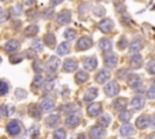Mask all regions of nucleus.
Wrapping results in <instances>:
<instances>
[{
	"label": "nucleus",
	"mask_w": 155,
	"mask_h": 139,
	"mask_svg": "<svg viewBox=\"0 0 155 139\" xmlns=\"http://www.w3.org/2000/svg\"><path fill=\"white\" fill-rule=\"evenodd\" d=\"M59 66V59L56 56H52L48 58V60L46 62V69L47 73H54Z\"/></svg>",
	"instance_id": "8"
},
{
	"label": "nucleus",
	"mask_w": 155,
	"mask_h": 139,
	"mask_svg": "<svg viewBox=\"0 0 155 139\" xmlns=\"http://www.w3.org/2000/svg\"><path fill=\"white\" fill-rule=\"evenodd\" d=\"M6 129H7V132H8L10 135H17V134L21 133L22 127H21V123H19L17 120H13V121H10V122L7 123Z\"/></svg>",
	"instance_id": "6"
},
{
	"label": "nucleus",
	"mask_w": 155,
	"mask_h": 139,
	"mask_svg": "<svg viewBox=\"0 0 155 139\" xmlns=\"http://www.w3.org/2000/svg\"><path fill=\"white\" fill-rule=\"evenodd\" d=\"M80 120H81L80 114H78V112H71V114H69V115L67 116L64 123H65V126H68V127H70V128H74V127H76V126L80 123Z\"/></svg>",
	"instance_id": "3"
},
{
	"label": "nucleus",
	"mask_w": 155,
	"mask_h": 139,
	"mask_svg": "<svg viewBox=\"0 0 155 139\" xmlns=\"http://www.w3.org/2000/svg\"><path fill=\"white\" fill-rule=\"evenodd\" d=\"M31 47H33L36 52H41V51H42V48H44L42 42H41V40H39V39L33 40V42H31Z\"/></svg>",
	"instance_id": "32"
},
{
	"label": "nucleus",
	"mask_w": 155,
	"mask_h": 139,
	"mask_svg": "<svg viewBox=\"0 0 155 139\" xmlns=\"http://www.w3.org/2000/svg\"><path fill=\"white\" fill-rule=\"evenodd\" d=\"M104 129H103V127L102 126H93L91 129H90V137L92 138V139H98V138H102L103 135H104Z\"/></svg>",
	"instance_id": "17"
},
{
	"label": "nucleus",
	"mask_w": 155,
	"mask_h": 139,
	"mask_svg": "<svg viewBox=\"0 0 155 139\" xmlns=\"http://www.w3.org/2000/svg\"><path fill=\"white\" fill-rule=\"evenodd\" d=\"M65 131L63 129V128H58V129H56L54 132H53V137L56 138V139H64L65 138Z\"/></svg>",
	"instance_id": "35"
},
{
	"label": "nucleus",
	"mask_w": 155,
	"mask_h": 139,
	"mask_svg": "<svg viewBox=\"0 0 155 139\" xmlns=\"http://www.w3.org/2000/svg\"><path fill=\"white\" fill-rule=\"evenodd\" d=\"M53 86H54V82L53 81H47L45 83V86H44V91L45 92H48V91H51L53 88Z\"/></svg>",
	"instance_id": "42"
},
{
	"label": "nucleus",
	"mask_w": 155,
	"mask_h": 139,
	"mask_svg": "<svg viewBox=\"0 0 155 139\" xmlns=\"http://www.w3.org/2000/svg\"><path fill=\"white\" fill-rule=\"evenodd\" d=\"M23 2H24V5H27V6H31V5L35 2V0H23Z\"/></svg>",
	"instance_id": "50"
},
{
	"label": "nucleus",
	"mask_w": 155,
	"mask_h": 139,
	"mask_svg": "<svg viewBox=\"0 0 155 139\" xmlns=\"http://www.w3.org/2000/svg\"><path fill=\"white\" fill-rule=\"evenodd\" d=\"M1 114H2L4 116H7V115H8V112H7V106H6V105H2V106H1Z\"/></svg>",
	"instance_id": "48"
},
{
	"label": "nucleus",
	"mask_w": 155,
	"mask_h": 139,
	"mask_svg": "<svg viewBox=\"0 0 155 139\" xmlns=\"http://www.w3.org/2000/svg\"><path fill=\"white\" fill-rule=\"evenodd\" d=\"M113 47V44L109 39H101L99 40V48L103 51V52H109Z\"/></svg>",
	"instance_id": "24"
},
{
	"label": "nucleus",
	"mask_w": 155,
	"mask_h": 139,
	"mask_svg": "<svg viewBox=\"0 0 155 139\" xmlns=\"http://www.w3.org/2000/svg\"><path fill=\"white\" fill-rule=\"evenodd\" d=\"M149 121H150V116L144 114V115H140L136 118V127L138 129H145L148 126H149Z\"/></svg>",
	"instance_id": "10"
},
{
	"label": "nucleus",
	"mask_w": 155,
	"mask_h": 139,
	"mask_svg": "<svg viewBox=\"0 0 155 139\" xmlns=\"http://www.w3.org/2000/svg\"><path fill=\"white\" fill-rule=\"evenodd\" d=\"M70 19H71V13H70L69 11H67V10L59 12L58 16H57V23H58L59 25L68 24V23L70 22Z\"/></svg>",
	"instance_id": "13"
},
{
	"label": "nucleus",
	"mask_w": 155,
	"mask_h": 139,
	"mask_svg": "<svg viewBox=\"0 0 155 139\" xmlns=\"http://www.w3.org/2000/svg\"><path fill=\"white\" fill-rule=\"evenodd\" d=\"M41 83H42V76L38 75V76L34 79V85H35V86H40Z\"/></svg>",
	"instance_id": "45"
},
{
	"label": "nucleus",
	"mask_w": 155,
	"mask_h": 139,
	"mask_svg": "<svg viewBox=\"0 0 155 139\" xmlns=\"http://www.w3.org/2000/svg\"><path fill=\"white\" fill-rule=\"evenodd\" d=\"M61 109H62V111H63V112H69V111H71V110H73V104H65V105H64V106H62Z\"/></svg>",
	"instance_id": "44"
},
{
	"label": "nucleus",
	"mask_w": 155,
	"mask_h": 139,
	"mask_svg": "<svg viewBox=\"0 0 155 139\" xmlns=\"http://www.w3.org/2000/svg\"><path fill=\"white\" fill-rule=\"evenodd\" d=\"M59 122V116L58 115H50L47 118H46V124L48 127H56Z\"/></svg>",
	"instance_id": "29"
},
{
	"label": "nucleus",
	"mask_w": 155,
	"mask_h": 139,
	"mask_svg": "<svg viewBox=\"0 0 155 139\" xmlns=\"http://www.w3.org/2000/svg\"><path fill=\"white\" fill-rule=\"evenodd\" d=\"M142 47H143V42H142V40H140L139 37H137V39H134V40L130 44L128 50H130L131 53H137V52H139V50H140Z\"/></svg>",
	"instance_id": "23"
},
{
	"label": "nucleus",
	"mask_w": 155,
	"mask_h": 139,
	"mask_svg": "<svg viewBox=\"0 0 155 139\" xmlns=\"http://www.w3.org/2000/svg\"><path fill=\"white\" fill-rule=\"evenodd\" d=\"M101 112H102V105L99 103H92L87 106V115L88 116L96 117V116H99Z\"/></svg>",
	"instance_id": "12"
},
{
	"label": "nucleus",
	"mask_w": 155,
	"mask_h": 139,
	"mask_svg": "<svg viewBox=\"0 0 155 139\" xmlns=\"http://www.w3.org/2000/svg\"><path fill=\"white\" fill-rule=\"evenodd\" d=\"M116 63H117V58H116V56L114 53H110L109 52V53H107L104 56V65L107 68L113 69V68L116 66Z\"/></svg>",
	"instance_id": "15"
},
{
	"label": "nucleus",
	"mask_w": 155,
	"mask_h": 139,
	"mask_svg": "<svg viewBox=\"0 0 155 139\" xmlns=\"http://www.w3.org/2000/svg\"><path fill=\"white\" fill-rule=\"evenodd\" d=\"M130 64L133 69H139L143 65V58L142 56L137 52V53H132L131 58H130Z\"/></svg>",
	"instance_id": "16"
},
{
	"label": "nucleus",
	"mask_w": 155,
	"mask_h": 139,
	"mask_svg": "<svg viewBox=\"0 0 155 139\" xmlns=\"http://www.w3.org/2000/svg\"><path fill=\"white\" fill-rule=\"evenodd\" d=\"M126 81H127V85L131 88H133V89H138L142 86V79L137 74H130L127 76V80Z\"/></svg>",
	"instance_id": "4"
},
{
	"label": "nucleus",
	"mask_w": 155,
	"mask_h": 139,
	"mask_svg": "<svg viewBox=\"0 0 155 139\" xmlns=\"http://www.w3.org/2000/svg\"><path fill=\"white\" fill-rule=\"evenodd\" d=\"M97 95H98V89H97L96 87H90V88L85 92L82 100H84L85 103H90V102L94 100V99L97 98Z\"/></svg>",
	"instance_id": "14"
},
{
	"label": "nucleus",
	"mask_w": 155,
	"mask_h": 139,
	"mask_svg": "<svg viewBox=\"0 0 155 139\" xmlns=\"http://www.w3.org/2000/svg\"><path fill=\"white\" fill-rule=\"evenodd\" d=\"M104 13H105V8L103 6H101V5H97L93 8V15L96 17H102V16H104Z\"/></svg>",
	"instance_id": "33"
},
{
	"label": "nucleus",
	"mask_w": 155,
	"mask_h": 139,
	"mask_svg": "<svg viewBox=\"0 0 155 139\" xmlns=\"http://www.w3.org/2000/svg\"><path fill=\"white\" fill-rule=\"evenodd\" d=\"M88 10H90V5H88V4H82V5L79 7V13L82 16L84 13H87Z\"/></svg>",
	"instance_id": "40"
},
{
	"label": "nucleus",
	"mask_w": 155,
	"mask_h": 139,
	"mask_svg": "<svg viewBox=\"0 0 155 139\" xmlns=\"http://www.w3.org/2000/svg\"><path fill=\"white\" fill-rule=\"evenodd\" d=\"M120 92V86L115 81H110L104 86V94L108 97H115Z\"/></svg>",
	"instance_id": "2"
},
{
	"label": "nucleus",
	"mask_w": 155,
	"mask_h": 139,
	"mask_svg": "<svg viewBox=\"0 0 155 139\" xmlns=\"http://www.w3.org/2000/svg\"><path fill=\"white\" fill-rule=\"evenodd\" d=\"M132 118V111H130V110H127V109H124V110H121L120 111V114H119V120L121 121V122H128Z\"/></svg>",
	"instance_id": "26"
},
{
	"label": "nucleus",
	"mask_w": 155,
	"mask_h": 139,
	"mask_svg": "<svg viewBox=\"0 0 155 139\" xmlns=\"http://www.w3.org/2000/svg\"><path fill=\"white\" fill-rule=\"evenodd\" d=\"M17 95H21V97H25V92H22V89H17L16 91Z\"/></svg>",
	"instance_id": "52"
},
{
	"label": "nucleus",
	"mask_w": 155,
	"mask_h": 139,
	"mask_svg": "<svg viewBox=\"0 0 155 139\" xmlns=\"http://www.w3.org/2000/svg\"><path fill=\"white\" fill-rule=\"evenodd\" d=\"M18 47H19V44L16 40H10L5 44V50L7 52H15L16 50H18Z\"/></svg>",
	"instance_id": "28"
},
{
	"label": "nucleus",
	"mask_w": 155,
	"mask_h": 139,
	"mask_svg": "<svg viewBox=\"0 0 155 139\" xmlns=\"http://www.w3.org/2000/svg\"><path fill=\"white\" fill-rule=\"evenodd\" d=\"M38 31H39V28H38V25H34V24L29 25V27L25 29V34H27V35H29V36L35 35Z\"/></svg>",
	"instance_id": "34"
},
{
	"label": "nucleus",
	"mask_w": 155,
	"mask_h": 139,
	"mask_svg": "<svg viewBox=\"0 0 155 139\" xmlns=\"http://www.w3.org/2000/svg\"><path fill=\"white\" fill-rule=\"evenodd\" d=\"M110 122H111V116L108 115V114L102 115V116L99 117V120H98V124L102 126L103 128H107V127L110 124Z\"/></svg>",
	"instance_id": "27"
},
{
	"label": "nucleus",
	"mask_w": 155,
	"mask_h": 139,
	"mask_svg": "<svg viewBox=\"0 0 155 139\" xmlns=\"http://www.w3.org/2000/svg\"><path fill=\"white\" fill-rule=\"evenodd\" d=\"M149 126H150L153 129H155V115H153V116L150 117V121H149Z\"/></svg>",
	"instance_id": "47"
},
{
	"label": "nucleus",
	"mask_w": 155,
	"mask_h": 139,
	"mask_svg": "<svg viewBox=\"0 0 155 139\" xmlns=\"http://www.w3.org/2000/svg\"><path fill=\"white\" fill-rule=\"evenodd\" d=\"M125 73H127V70H125V69H121L119 73H117V77H120V79H122L124 77V74Z\"/></svg>",
	"instance_id": "49"
},
{
	"label": "nucleus",
	"mask_w": 155,
	"mask_h": 139,
	"mask_svg": "<svg viewBox=\"0 0 155 139\" xmlns=\"http://www.w3.org/2000/svg\"><path fill=\"white\" fill-rule=\"evenodd\" d=\"M144 103H145V100H144V98L142 95H136L131 100V106H132L133 110H140L144 106Z\"/></svg>",
	"instance_id": "18"
},
{
	"label": "nucleus",
	"mask_w": 155,
	"mask_h": 139,
	"mask_svg": "<svg viewBox=\"0 0 155 139\" xmlns=\"http://www.w3.org/2000/svg\"><path fill=\"white\" fill-rule=\"evenodd\" d=\"M113 28H114V23H113V21L110 19V18H103L99 23H98V29L102 31V33H109V31H111L113 30Z\"/></svg>",
	"instance_id": "5"
},
{
	"label": "nucleus",
	"mask_w": 155,
	"mask_h": 139,
	"mask_svg": "<svg viewBox=\"0 0 155 139\" xmlns=\"http://www.w3.org/2000/svg\"><path fill=\"white\" fill-rule=\"evenodd\" d=\"M127 104H128V102H127L126 98H117V99L114 100L113 106H114V109L116 111H121V110H124V109L127 108Z\"/></svg>",
	"instance_id": "20"
},
{
	"label": "nucleus",
	"mask_w": 155,
	"mask_h": 139,
	"mask_svg": "<svg viewBox=\"0 0 155 139\" xmlns=\"http://www.w3.org/2000/svg\"><path fill=\"white\" fill-rule=\"evenodd\" d=\"M7 89H8L7 83L0 80V95H1V94H6V93H7Z\"/></svg>",
	"instance_id": "41"
},
{
	"label": "nucleus",
	"mask_w": 155,
	"mask_h": 139,
	"mask_svg": "<svg viewBox=\"0 0 155 139\" xmlns=\"http://www.w3.org/2000/svg\"><path fill=\"white\" fill-rule=\"evenodd\" d=\"M92 46H93V41H92L91 37H88V36H81L78 40L76 45H75V50L76 51H85V50L91 48Z\"/></svg>",
	"instance_id": "1"
},
{
	"label": "nucleus",
	"mask_w": 155,
	"mask_h": 139,
	"mask_svg": "<svg viewBox=\"0 0 155 139\" xmlns=\"http://www.w3.org/2000/svg\"><path fill=\"white\" fill-rule=\"evenodd\" d=\"M13 12H15L16 15H21V13H22V6H21V5H16V6L13 7Z\"/></svg>",
	"instance_id": "46"
},
{
	"label": "nucleus",
	"mask_w": 155,
	"mask_h": 139,
	"mask_svg": "<svg viewBox=\"0 0 155 139\" xmlns=\"http://www.w3.org/2000/svg\"><path fill=\"white\" fill-rule=\"evenodd\" d=\"M110 76H111L110 71H108V70H105V69H102V70H99V71L96 74L94 79H96V81H97L98 83H101V85H104L107 81H109Z\"/></svg>",
	"instance_id": "9"
},
{
	"label": "nucleus",
	"mask_w": 155,
	"mask_h": 139,
	"mask_svg": "<svg viewBox=\"0 0 155 139\" xmlns=\"http://www.w3.org/2000/svg\"><path fill=\"white\" fill-rule=\"evenodd\" d=\"M62 2H63V0H51V5L52 6H56V5L62 4Z\"/></svg>",
	"instance_id": "51"
},
{
	"label": "nucleus",
	"mask_w": 155,
	"mask_h": 139,
	"mask_svg": "<svg viewBox=\"0 0 155 139\" xmlns=\"http://www.w3.org/2000/svg\"><path fill=\"white\" fill-rule=\"evenodd\" d=\"M69 50H70L69 42L64 41V42H62L61 45H58V47H57V53H58V56H65V54L69 52Z\"/></svg>",
	"instance_id": "25"
},
{
	"label": "nucleus",
	"mask_w": 155,
	"mask_h": 139,
	"mask_svg": "<svg viewBox=\"0 0 155 139\" xmlns=\"http://www.w3.org/2000/svg\"><path fill=\"white\" fill-rule=\"evenodd\" d=\"M53 13H54V10H53V7H50V8H46V10H45V12H44L42 17L47 19V18H51V17L53 16Z\"/></svg>",
	"instance_id": "39"
},
{
	"label": "nucleus",
	"mask_w": 155,
	"mask_h": 139,
	"mask_svg": "<svg viewBox=\"0 0 155 139\" xmlns=\"http://www.w3.org/2000/svg\"><path fill=\"white\" fill-rule=\"evenodd\" d=\"M88 77H90V75H88V73H86L85 70H78V73L75 74V81H76V83H79V85L85 83V82L88 80Z\"/></svg>",
	"instance_id": "22"
},
{
	"label": "nucleus",
	"mask_w": 155,
	"mask_h": 139,
	"mask_svg": "<svg viewBox=\"0 0 155 139\" xmlns=\"http://www.w3.org/2000/svg\"><path fill=\"white\" fill-rule=\"evenodd\" d=\"M98 65V59L97 57L94 56H91V57H87L85 60H84V68L87 70V71H93Z\"/></svg>",
	"instance_id": "7"
},
{
	"label": "nucleus",
	"mask_w": 155,
	"mask_h": 139,
	"mask_svg": "<svg viewBox=\"0 0 155 139\" xmlns=\"http://www.w3.org/2000/svg\"><path fill=\"white\" fill-rule=\"evenodd\" d=\"M44 41L48 47H53L54 44H56V37H54V35L52 33H48V34H46L44 36Z\"/></svg>",
	"instance_id": "30"
},
{
	"label": "nucleus",
	"mask_w": 155,
	"mask_h": 139,
	"mask_svg": "<svg viewBox=\"0 0 155 139\" xmlns=\"http://www.w3.org/2000/svg\"><path fill=\"white\" fill-rule=\"evenodd\" d=\"M40 108L42 111H51L54 108V102L51 98H44L40 103Z\"/></svg>",
	"instance_id": "19"
},
{
	"label": "nucleus",
	"mask_w": 155,
	"mask_h": 139,
	"mask_svg": "<svg viewBox=\"0 0 155 139\" xmlns=\"http://www.w3.org/2000/svg\"><path fill=\"white\" fill-rule=\"evenodd\" d=\"M126 46H127V39L125 36H122L119 41V48H125Z\"/></svg>",
	"instance_id": "43"
},
{
	"label": "nucleus",
	"mask_w": 155,
	"mask_h": 139,
	"mask_svg": "<svg viewBox=\"0 0 155 139\" xmlns=\"http://www.w3.org/2000/svg\"><path fill=\"white\" fill-rule=\"evenodd\" d=\"M1 1H5V0H1Z\"/></svg>",
	"instance_id": "53"
},
{
	"label": "nucleus",
	"mask_w": 155,
	"mask_h": 139,
	"mask_svg": "<svg viewBox=\"0 0 155 139\" xmlns=\"http://www.w3.org/2000/svg\"><path fill=\"white\" fill-rule=\"evenodd\" d=\"M147 71L150 75H155V59H151L147 64Z\"/></svg>",
	"instance_id": "36"
},
{
	"label": "nucleus",
	"mask_w": 155,
	"mask_h": 139,
	"mask_svg": "<svg viewBox=\"0 0 155 139\" xmlns=\"http://www.w3.org/2000/svg\"><path fill=\"white\" fill-rule=\"evenodd\" d=\"M75 36H76V33H75V30H74L73 28H69V29H67V30L64 31V37H65L68 41L74 40Z\"/></svg>",
	"instance_id": "31"
},
{
	"label": "nucleus",
	"mask_w": 155,
	"mask_h": 139,
	"mask_svg": "<svg viewBox=\"0 0 155 139\" xmlns=\"http://www.w3.org/2000/svg\"><path fill=\"white\" fill-rule=\"evenodd\" d=\"M147 98L149 99H155V86H151L147 91Z\"/></svg>",
	"instance_id": "38"
},
{
	"label": "nucleus",
	"mask_w": 155,
	"mask_h": 139,
	"mask_svg": "<svg viewBox=\"0 0 155 139\" xmlns=\"http://www.w3.org/2000/svg\"><path fill=\"white\" fill-rule=\"evenodd\" d=\"M134 133V129H133V126H131L128 122H125L121 127H120V134L122 137H130Z\"/></svg>",
	"instance_id": "21"
},
{
	"label": "nucleus",
	"mask_w": 155,
	"mask_h": 139,
	"mask_svg": "<svg viewBox=\"0 0 155 139\" xmlns=\"http://www.w3.org/2000/svg\"><path fill=\"white\" fill-rule=\"evenodd\" d=\"M8 18V12L7 10H1L0 11V23H5Z\"/></svg>",
	"instance_id": "37"
},
{
	"label": "nucleus",
	"mask_w": 155,
	"mask_h": 139,
	"mask_svg": "<svg viewBox=\"0 0 155 139\" xmlns=\"http://www.w3.org/2000/svg\"><path fill=\"white\" fill-rule=\"evenodd\" d=\"M78 69V62L74 58H68L63 63V71L65 73H73Z\"/></svg>",
	"instance_id": "11"
}]
</instances>
